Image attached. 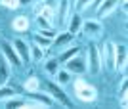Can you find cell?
Listing matches in <instances>:
<instances>
[{"instance_id": "25", "label": "cell", "mask_w": 128, "mask_h": 109, "mask_svg": "<svg viewBox=\"0 0 128 109\" xmlns=\"http://www.w3.org/2000/svg\"><path fill=\"white\" fill-rule=\"evenodd\" d=\"M44 69H46V73H48L50 76H54L58 73V69H59V61L58 60H48L44 63Z\"/></svg>"}, {"instance_id": "1", "label": "cell", "mask_w": 128, "mask_h": 109, "mask_svg": "<svg viewBox=\"0 0 128 109\" xmlns=\"http://www.w3.org/2000/svg\"><path fill=\"white\" fill-rule=\"evenodd\" d=\"M73 86H75V94H76V98H78L80 102H94V100L98 98L96 88L92 86L90 82H86L84 78H80V76L75 78Z\"/></svg>"}, {"instance_id": "22", "label": "cell", "mask_w": 128, "mask_h": 109, "mask_svg": "<svg viewBox=\"0 0 128 109\" xmlns=\"http://www.w3.org/2000/svg\"><path fill=\"white\" fill-rule=\"evenodd\" d=\"M23 88H25L27 92H36L38 88H40V80H38L36 76H29L25 80V84H23Z\"/></svg>"}, {"instance_id": "8", "label": "cell", "mask_w": 128, "mask_h": 109, "mask_svg": "<svg viewBox=\"0 0 128 109\" xmlns=\"http://www.w3.org/2000/svg\"><path fill=\"white\" fill-rule=\"evenodd\" d=\"M117 6H118V0H103L102 4L98 6V17L105 19L107 16H111L113 12L117 10Z\"/></svg>"}, {"instance_id": "6", "label": "cell", "mask_w": 128, "mask_h": 109, "mask_svg": "<svg viewBox=\"0 0 128 109\" xmlns=\"http://www.w3.org/2000/svg\"><path fill=\"white\" fill-rule=\"evenodd\" d=\"M2 54H4L6 61L8 63H12V65H16V67H21V58L17 56L16 48H14V44L12 42H2Z\"/></svg>"}, {"instance_id": "20", "label": "cell", "mask_w": 128, "mask_h": 109, "mask_svg": "<svg viewBox=\"0 0 128 109\" xmlns=\"http://www.w3.org/2000/svg\"><path fill=\"white\" fill-rule=\"evenodd\" d=\"M29 50H31V61H42L44 60V52H46V50L40 48L38 44L32 42L31 46H29Z\"/></svg>"}, {"instance_id": "16", "label": "cell", "mask_w": 128, "mask_h": 109, "mask_svg": "<svg viewBox=\"0 0 128 109\" xmlns=\"http://www.w3.org/2000/svg\"><path fill=\"white\" fill-rule=\"evenodd\" d=\"M12 29L17 31V33H25V31H29V19H27L25 16H17L16 19L12 21Z\"/></svg>"}, {"instance_id": "24", "label": "cell", "mask_w": 128, "mask_h": 109, "mask_svg": "<svg viewBox=\"0 0 128 109\" xmlns=\"http://www.w3.org/2000/svg\"><path fill=\"white\" fill-rule=\"evenodd\" d=\"M118 100H120V105L126 107V104H128V82H126V78L122 80V86L118 88Z\"/></svg>"}, {"instance_id": "2", "label": "cell", "mask_w": 128, "mask_h": 109, "mask_svg": "<svg viewBox=\"0 0 128 109\" xmlns=\"http://www.w3.org/2000/svg\"><path fill=\"white\" fill-rule=\"evenodd\" d=\"M102 67H103V61H102L100 48H98L94 42H90V46H88V52H86V69H90L92 75H100Z\"/></svg>"}, {"instance_id": "30", "label": "cell", "mask_w": 128, "mask_h": 109, "mask_svg": "<svg viewBox=\"0 0 128 109\" xmlns=\"http://www.w3.org/2000/svg\"><path fill=\"white\" fill-rule=\"evenodd\" d=\"M38 33L42 34V36H46V38H56V34H58V31H54V29H40V31H38Z\"/></svg>"}, {"instance_id": "31", "label": "cell", "mask_w": 128, "mask_h": 109, "mask_svg": "<svg viewBox=\"0 0 128 109\" xmlns=\"http://www.w3.org/2000/svg\"><path fill=\"white\" fill-rule=\"evenodd\" d=\"M102 2H103V0H92V4L96 6V8H98V6H100V4H102Z\"/></svg>"}, {"instance_id": "7", "label": "cell", "mask_w": 128, "mask_h": 109, "mask_svg": "<svg viewBox=\"0 0 128 109\" xmlns=\"http://www.w3.org/2000/svg\"><path fill=\"white\" fill-rule=\"evenodd\" d=\"M126 69V46L117 44L115 46V71H124Z\"/></svg>"}, {"instance_id": "21", "label": "cell", "mask_w": 128, "mask_h": 109, "mask_svg": "<svg viewBox=\"0 0 128 109\" xmlns=\"http://www.w3.org/2000/svg\"><path fill=\"white\" fill-rule=\"evenodd\" d=\"M32 42H34V44H38L40 48L48 50L50 46H52V38H46V36H42L40 33H34V34H32Z\"/></svg>"}, {"instance_id": "27", "label": "cell", "mask_w": 128, "mask_h": 109, "mask_svg": "<svg viewBox=\"0 0 128 109\" xmlns=\"http://www.w3.org/2000/svg\"><path fill=\"white\" fill-rule=\"evenodd\" d=\"M36 25H38V29H52V21L42 16H36Z\"/></svg>"}, {"instance_id": "14", "label": "cell", "mask_w": 128, "mask_h": 109, "mask_svg": "<svg viewBox=\"0 0 128 109\" xmlns=\"http://www.w3.org/2000/svg\"><path fill=\"white\" fill-rule=\"evenodd\" d=\"M29 98H31V100H36V102H40V104L46 105V107H52V105L56 104V100H54L48 92L38 94V90H36V92H29Z\"/></svg>"}, {"instance_id": "4", "label": "cell", "mask_w": 128, "mask_h": 109, "mask_svg": "<svg viewBox=\"0 0 128 109\" xmlns=\"http://www.w3.org/2000/svg\"><path fill=\"white\" fill-rule=\"evenodd\" d=\"M80 31L86 34L88 38H98L102 34L103 27H102V21H96V19H88V21H82V27Z\"/></svg>"}, {"instance_id": "26", "label": "cell", "mask_w": 128, "mask_h": 109, "mask_svg": "<svg viewBox=\"0 0 128 109\" xmlns=\"http://www.w3.org/2000/svg\"><path fill=\"white\" fill-rule=\"evenodd\" d=\"M12 96H16V90H14L12 86H8V84L0 86V102H4V100L12 98Z\"/></svg>"}, {"instance_id": "29", "label": "cell", "mask_w": 128, "mask_h": 109, "mask_svg": "<svg viewBox=\"0 0 128 109\" xmlns=\"http://www.w3.org/2000/svg\"><path fill=\"white\" fill-rule=\"evenodd\" d=\"M0 4L10 10H16V8H19V0H0Z\"/></svg>"}, {"instance_id": "12", "label": "cell", "mask_w": 128, "mask_h": 109, "mask_svg": "<svg viewBox=\"0 0 128 109\" xmlns=\"http://www.w3.org/2000/svg\"><path fill=\"white\" fill-rule=\"evenodd\" d=\"M73 38H75V34H71V33L56 34V38L52 40V46H58V48H67L69 44H73Z\"/></svg>"}, {"instance_id": "19", "label": "cell", "mask_w": 128, "mask_h": 109, "mask_svg": "<svg viewBox=\"0 0 128 109\" xmlns=\"http://www.w3.org/2000/svg\"><path fill=\"white\" fill-rule=\"evenodd\" d=\"M54 78H56V82H58V84H61V86H63V84H67V82H71V73L67 71V69H61V67H59L58 69V73H56V75H54Z\"/></svg>"}, {"instance_id": "11", "label": "cell", "mask_w": 128, "mask_h": 109, "mask_svg": "<svg viewBox=\"0 0 128 109\" xmlns=\"http://www.w3.org/2000/svg\"><path fill=\"white\" fill-rule=\"evenodd\" d=\"M76 54H80V46H78V44H69V46H67L61 54H59V58H58L59 65H61V63H65V61H69L71 58H75Z\"/></svg>"}, {"instance_id": "33", "label": "cell", "mask_w": 128, "mask_h": 109, "mask_svg": "<svg viewBox=\"0 0 128 109\" xmlns=\"http://www.w3.org/2000/svg\"><path fill=\"white\" fill-rule=\"evenodd\" d=\"M0 38H2V33H0Z\"/></svg>"}, {"instance_id": "18", "label": "cell", "mask_w": 128, "mask_h": 109, "mask_svg": "<svg viewBox=\"0 0 128 109\" xmlns=\"http://www.w3.org/2000/svg\"><path fill=\"white\" fill-rule=\"evenodd\" d=\"M23 105H25V98H19V96H12V98L4 100L6 109H23Z\"/></svg>"}, {"instance_id": "3", "label": "cell", "mask_w": 128, "mask_h": 109, "mask_svg": "<svg viewBox=\"0 0 128 109\" xmlns=\"http://www.w3.org/2000/svg\"><path fill=\"white\" fill-rule=\"evenodd\" d=\"M46 90H48V94L56 100V102H59L61 105H65V107H69V105H71V102H69V98H67V94L63 92L61 84H58L56 80H50L48 84H46Z\"/></svg>"}, {"instance_id": "13", "label": "cell", "mask_w": 128, "mask_h": 109, "mask_svg": "<svg viewBox=\"0 0 128 109\" xmlns=\"http://www.w3.org/2000/svg\"><path fill=\"white\" fill-rule=\"evenodd\" d=\"M80 27H82V17L78 16V14H73V16L69 17V21H67V33L71 34H76L80 31Z\"/></svg>"}, {"instance_id": "15", "label": "cell", "mask_w": 128, "mask_h": 109, "mask_svg": "<svg viewBox=\"0 0 128 109\" xmlns=\"http://www.w3.org/2000/svg\"><path fill=\"white\" fill-rule=\"evenodd\" d=\"M69 12H71V2L69 0H59V8H58V14H59V23H67L69 21Z\"/></svg>"}, {"instance_id": "32", "label": "cell", "mask_w": 128, "mask_h": 109, "mask_svg": "<svg viewBox=\"0 0 128 109\" xmlns=\"http://www.w3.org/2000/svg\"><path fill=\"white\" fill-rule=\"evenodd\" d=\"M31 2H32V0H19V6H21V4H31Z\"/></svg>"}, {"instance_id": "5", "label": "cell", "mask_w": 128, "mask_h": 109, "mask_svg": "<svg viewBox=\"0 0 128 109\" xmlns=\"http://www.w3.org/2000/svg\"><path fill=\"white\" fill-rule=\"evenodd\" d=\"M63 65L71 75H82V73L86 71V60H82L78 54H76L75 58H71L69 61H65Z\"/></svg>"}, {"instance_id": "9", "label": "cell", "mask_w": 128, "mask_h": 109, "mask_svg": "<svg viewBox=\"0 0 128 109\" xmlns=\"http://www.w3.org/2000/svg\"><path fill=\"white\" fill-rule=\"evenodd\" d=\"M14 48H16L17 56L21 58V61H31V50H29V44L23 40V38H16L14 40Z\"/></svg>"}, {"instance_id": "10", "label": "cell", "mask_w": 128, "mask_h": 109, "mask_svg": "<svg viewBox=\"0 0 128 109\" xmlns=\"http://www.w3.org/2000/svg\"><path fill=\"white\" fill-rule=\"evenodd\" d=\"M115 46H117L115 42H107L105 44V52H103V58H102V61L109 67V69H113V71H115Z\"/></svg>"}, {"instance_id": "23", "label": "cell", "mask_w": 128, "mask_h": 109, "mask_svg": "<svg viewBox=\"0 0 128 109\" xmlns=\"http://www.w3.org/2000/svg\"><path fill=\"white\" fill-rule=\"evenodd\" d=\"M34 12H36V16H42V17H46V19H50V21H54V12L50 10L48 6L38 4L36 8H34Z\"/></svg>"}, {"instance_id": "17", "label": "cell", "mask_w": 128, "mask_h": 109, "mask_svg": "<svg viewBox=\"0 0 128 109\" xmlns=\"http://www.w3.org/2000/svg\"><path fill=\"white\" fill-rule=\"evenodd\" d=\"M8 80H10V67H8L6 58L0 56V86L8 84Z\"/></svg>"}, {"instance_id": "28", "label": "cell", "mask_w": 128, "mask_h": 109, "mask_svg": "<svg viewBox=\"0 0 128 109\" xmlns=\"http://www.w3.org/2000/svg\"><path fill=\"white\" fill-rule=\"evenodd\" d=\"M90 4H92V0H75V12L80 14V12L84 10V8H88Z\"/></svg>"}]
</instances>
